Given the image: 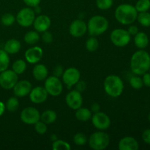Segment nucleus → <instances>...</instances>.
Returning <instances> with one entry per match:
<instances>
[{
  "label": "nucleus",
  "mask_w": 150,
  "mask_h": 150,
  "mask_svg": "<svg viewBox=\"0 0 150 150\" xmlns=\"http://www.w3.org/2000/svg\"><path fill=\"white\" fill-rule=\"evenodd\" d=\"M76 118L79 121L85 122L89 121L92 118V111L89 108L81 107V108L76 109Z\"/></svg>",
  "instance_id": "5701e85b"
},
{
  "label": "nucleus",
  "mask_w": 150,
  "mask_h": 150,
  "mask_svg": "<svg viewBox=\"0 0 150 150\" xmlns=\"http://www.w3.org/2000/svg\"><path fill=\"white\" fill-rule=\"evenodd\" d=\"M103 88L107 95L111 98H117L122 94L124 83L118 76L110 75L104 80Z\"/></svg>",
  "instance_id": "7ed1b4c3"
},
{
  "label": "nucleus",
  "mask_w": 150,
  "mask_h": 150,
  "mask_svg": "<svg viewBox=\"0 0 150 150\" xmlns=\"http://www.w3.org/2000/svg\"><path fill=\"white\" fill-rule=\"evenodd\" d=\"M138 11L135 6L130 4H122L115 10V18L122 25H130L137 19Z\"/></svg>",
  "instance_id": "f03ea898"
},
{
  "label": "nucleus",
  "mask_w": 150,
  "mask_h": 150,
  "mask_svg": "<svg viewBox=\"0 0 150 150\" xmlns=\"http://www.w3.org/2000/svg\"><path fill=\"white\" fill-rule=\"evenodd\" d=\"M57 114L53 110H45L40 114V120L45 124H52L57 120Z\"/></svg>",
  "instance_id": "b1692460"
},
{
  "label": "nucleus",
  "mask_w": 150,
  "mask_h": 150,
  "mask_svg": "<svg viewBox=\"0 0 150 150\" xmlns=\"http://www.w3.org/2000/svg\"><path fill=\"white\" fill-rule=\"evenodd\" d=\"M87 142V137L83 133H77L73 136V142L77 146H84Z\"/></svg>",
  "instance_id": "72a5a7b5"
},
{
  "label": "nucleus",
  "mask_w": 150,
  "mask_h": 150,
  "mask_svg": "<svg viewBox=\"0 0 150 150\" xmlns=\"http://www.w3.org/2000/svg\"><path fill=\"white\" fill-rule=\"evenodd\" d=\"M32 75L37 81L45 80L48 75V68L43 64H37L32 70Z\"/></svg>",
  "instance_id": "aec40b11"
},
{
  "label": "nucleus",
  "mask_w": 150,
  "mask_h": 150,
  "mask_svg": "<svg viewBox=\"0 0 150 150\" xmlns=\"http://www.w3.org/2000/svg\"><path fill=\"white\" fill-rule=\"evenodd\" d=\"M127 32H129V34H130L131 36H135V35L139 32V28L136 26H135V25H130V26H129L128 29H127Z\"/></svg>",
  "instance_id": "c03bdc74"
},
{
  "label": "nucleus",
  "mask_w": 150,
  "mask_h": 150,
  "mask_svg": "<svg viewBox=\"0 0 150 150\" xmlns=\"http://www.w3.org/2000/svg\"><path fill=\"white\" fill-rule=\"evenodd\" d=\"M16 21L22 27L32 26L35 19V13L32 7H24L18 11L16 15Z\"/></svg>",
  "instance_id": "0eeeda50"
},
{
  "label": "nucleus",
  "mask_w": 150,
  "mask_h": 150,
  "mask_svg": "<svg viewBox=\"0 0 150 150\" xmlns=\"http://www.w3.org/2000/svg\"><path fill=\"white\" fill-rule=\"evenodd\" d=\"M44 87L48 95L51 96H59L62 92L63 84L62 81L55 76H49L45 79Z\"/></svg>",
  "instance_id": "6e6552de"
},
{
  "label": "nucleus",
  "mask_w": 150,
  "mask_h": 150,
  "mask_svg": "<svg viewBox=\"0 0 150 150\" xmlns=\"http://www.w3.org/2000/svg\"><path fill=\"white\" fill-rule=\"evenodd\" d=\"M35 130L38 134H45L47 132V130H48V128H47V124H45V122H43L41 120H39V121L37 122L35 124Z\"/></svg>",
  "instance_id": "e433bc0d"
},
{
  "label": "nucleus",
  "mask_w": 150,
  "mask_h": 150,
  "mask_svg": "<svg viewBox=\"0 0 150 150\" xmlns=\"http://www.w3.org/2000/svg\"><path fill=\"white\" fill-rule=\"evenodd\" d=\"M91 111L93 113H97L100 111V105L97 103H94L92 105H91Z\"/></svg>",
  "instance_id": "a18cd8bd"
},
{
  "label": "nucleus",
  "mask_w": 150,
  "mask_h": 150,
  "mask_svg": "<svg viewBox=\"0 0 150 150\" xmlns=\"http://www.w3.org/2000/svg\"><path fill=\"white\" fill-rule=\"evenodd\" d=\"M20 119L25 124L35 125L37 122L40 120V113L34 107H26L21 112Z\"/></svg>",
  "instance_id": "9d476101"
},
{
  "label": "nucleus",
  "mask_w": 150,
  "mask_h": 150,
  "mask_svg": "<svg viewBox=\"0 0 150 150\" xmlns=\"http://www.w3.org/2000/svg\"><path fill=\"white\" fill-rule=\"evenodd\" d=\"M150 67V55L146 51L141 49L136 51L130 59V70L136 76H143Z\"/></svg>",
  "instance_id": "f257e3e1"
},
{
  "label": "nucleus",
  "mask_w": 150,
  "mask_h": 150,
  "mask_svg": "<svg viewBox=\"0 0 150 150\" xmlns=\"http://www.w3.org/2000/svg\"><path fill=\"white\" fill-rule=\"evenodd\" d=\"M12 70L18 75L22 74L26 70V62L23 59L16 60L12 65Z\"/></svg>",
  "instance_id": "bb28decb"
},
{
  "label": "nucleus",
  "mask_w": 150,
  "mask_h": 150,
  "mask_svg": "<svg viewBox=\"0 0 150 150\" xmlns=\"http://www.w3.org/2000/svg\"><path fill=\"white\" fill-rule=\"evenodd\" d=\"M134 43L139 49H144L149 44V38L147 35L143 32H139L134 38Z\"/></svg>",
  "instance_id": "4be33fe9"
},
{
  "label": "nucleus",
  "mask_w": 150,
  "mask_h": 150,
  "mask_svg": "<svg viewBox=\"0 0 150 150\" xmlns=\"http://www.w3.org/2000/svg\"><path fill=\"white\" fill-rule=\"evenodd\" d=\"M86 50L89 52H95L99 48V41L95 36H91L88 38L85 44Z\"/></svg>",
  "instance_id": "c85d7f7f"
},
{
  "label": "nucleus",
  "mask_w": 150,
  "mask_h": 150,
  "mask_svg": "<svg viewBox=\"0 0 150 150\" xmlns=\"http://www.w3.org/2000/svg\"><path fill=\"white\" fill-rule=\"evenodd\" d=\"M16 16L12 13H5L1 18V23L5 26H12L16 22Z\"/></svg>",
  "instance_id": "473e14b6"
},
{
  "label": "nucleus",
  "mask_w": 150,
  "mask_h": 150,
  "mask_svg": "<svg viewBox=\"0 0 150 150\" xmlns=\"http://www.w3.org/2000/svg\"><path fill=\"white\" fill-rule=\"evenodd\" d=\"M26 5L29 7H35L40 5L41 0H23Z\"/></svg>",
  "instance_id": "ea45409f"
},
{
  "label": "nucleus",
  "mask_w": 150,
  "mask_h": 150,
  "mask_svg": "<svg viewBox=\"0 0 150 150\" xmlns=\"http://www.w3.org/2000/svg\"><path fill=\"white\" fill-rule=\"evenodd\" d=\"M62 77V81L68 88L72 87L81 79V73L76 67H69L64 70Z\"/></svg>",
  "instance_id": "f8f14e48"
},
{
  "label": "nucleus",
  "mask_w": 150,
  "mask_h": 150,
  "mask_svg": "<svg viewBox=\"0 0 150 150\" xmlns=\"http://www.w3.org/2000/svg\"><path fill=\"white\" fill-rule=\"evenodd\" d=\"M63 72H64V69L62 65H57L54 69V76H57V77H60L62 76Z\"/></svg>",
  "instance_id": "79ce46f5"
},
{
  "label": "nucleus",
  "mask_w": 150,
  "mask_h": 150,
  "mask_svg": "<svg viewBox=\"0 0 150 150\" xmlns=\"http://www.w3.org/2000/svg\"><path fill=\"white\" fill-rule=\"evenodd\" d=\"M29 95V99L33 103L41 104L46 100L48 94L45 87L39 86L32 88Z\"/></svg>",
  "instance_id": "dca6fc26"
},
{
  "label": "nucleus",
  "mask_w": 150,
  "mask_h": 150,
  "mask_svg": "<svg viewBox=\"0 0 150 150\" xmlns=\"http://www.w3.org/2000/svg\"><path fill=\"white\" fill-rule=\"evenodd\" d=\"M148 120H149V121L150 122V113L149 114V115H148Z\"/></svg>",
  "instance_id": "8fccbe9b"
},
{
  "label": "nucleus",
  "mask_w": 150,
  "mask_h": 150,
  "mask_svg": "<svg viewBox=\"0 0 150 150\" xmlns=\"http://www.w3.org/2000/svg\"><path fill=\"white\" fill-rule=\"evenodd\" d=\"M52 149L54 150H70L71 146L67 142L57 139L53 142Z\"/></svg>",
  "instance_id": "7c9ffc66"
},
{
  "label": "nucleus",
  "mask_w": 150,
  "mask_h": 150,
  "mask_svg": "<svg viewBox=\"0 0 150 150\" xmlns=\"http://www.w3.org/2000/svg\"><path fill=\"white\" fill-rule=\"evenodd\" d=\"M91 120L94 127L99 130H105L111 126V119L103 112L94 113Z\"/></svg>",
  "instance_id": "9b49d317"
},
{
  "label": "nucleus",
  "mask_w": 150,
  "mask_h": 150,
  "mask_svg": "<svg viewBox=\"0 0 150 150\" xmlns=\"http://www.w3.org/2000/svg\"><path fill=\"white\" fill-rule=\"evenodd\" d=\"M34 26L35 31L39 33L48 31L51 25V20L48 16L45 15H40L38 17H35L34 23L32 24Z\"/></svg>",
  "instance_id": "a211bd4d"
},
{
  "label": "nucleus",
  "mask_w": 150,
  "mask_h": 150,
  "mask_svg": "<svg viewBox=\"0 0 150 150\" xmlns=\"http://www.w3.org/2000/svg\"><path fill=\"white\" fill-rule=\"evenodd\" d=\"M142 139L145 143L150 145V129H146L143 132Z\"/></svg>",
  "instance_id": "a19ab883"
},
{
  "label": "nucleus",
  "mask_w": 150,
  "mask_h": 150,
  "mask_svg": "<svg viewBox=\"0 0 150 150\" xmlns=\"http://www.w3.org/2000/svg\"><path fill=\"white\" fill-rule=\"evenodd\" d=\"M65 102L67 106L73 110L81 108L83 104V98L81 93L77 90H72L67 94L65 97Z\"/></svg>",
  "instance_id": "ddd939ff"
},
{
  "label": "nucleus",
  "mask_w": 150,
  "mask_h": 150,
  "mask_svg": "<svg viewBox=\"0 0 150 150\" xmlns=\"http://www.w3.org/2000/svg\"><path fill=\"white\" fill-rule=\"evenodd\" d=\"M5 104L3 102H1V101H0V117H1V115H3V114H4V111H5Z\"/></svg>",
  "instance_id": "49530a36"
},
{
  "label": "nucleus",
  "mask_w": 150,
  "mask_h": 150,
  "mask_svg": "<svg viewBox=\"0 0 150 150\" xmlns=\"http://www.w3.org/2000/svg\"><path fill=\"white\" fill-rule=\"evenodd\" d=\"M108 28V21L103 16H92L87 23V32L91 36H99L106 32Z\"/></svg>",
  "instance_id": "20e7f679"
},
{
  "label": "nucleus",
  "mask_w": 150,
  "mask_h": 150,
  "mask_svg": "<svg viewBox=\"0 0 150 150\" xmlns=\"http://www.w3.org/2000/svg\"><path fill=\"white\" fill-rule=\"evenodd\" d=\"M18 81V75L13 70H7L0 73V86L4 89H11Z\"/></svg>",
  "instance_id": "1a4fd4ad"
},
{
  "label": "nucleus",
  "mask_w": 150,
  "mask_h": 150,
  "mask_svg": "<svg viewBox=\"0 0 150 150\" xmlns=\"http://www.w3.org/2000/svg\"><path fill=\"white\" fill-rule=\"evenodd\" d=\"M130 86H131V87L135 89H142V86H144L142 79L137 76H133V77L130 79Z\"/></svg>",
  "instance_id": "c9c22d12"
},
{
  "label": "nucleus",
  "mask_w": 150,
  "mask_h": 150,
  "mask_svg": "<svg viewBox=\"0 0 150 150\" xmlns=\"http://www.w3.org/2000/svg\"><path fill=\"white\" fill-rule=\"evenodd\" d=\"M69 32L73 38H81L87 32V24L81 19L75 20L70 24Z\"/></svg>",
  "instance_id": "4468645a"
},
{
  "label": "nucleus",
  "mask_w": 150,
  "mask_h": 150,
  "mask_svg": "<svg viewBox=\"0 0 150 150\" xmlns=\"http://www.w3.org/2000/svg\"><path fill=\"white\" fill-rule=\"evenodd\" d=\"M138 13L147 12L150 9V0H139L135 5Z\"/></svg>",
  "instance_id": "2f4dec72"
},
{
  "label": "nucleus",
  "mask_w": 150,
  "mask_h": 150,
  "mask_svg": "<svg viewBox=\"0 0 150 150\" xmlns=\"http://www.w3.org/2000/svg\"><path fill=\"white\" fill-rule=\"evenodd\" d=\"M149 72H150V67H149Z\"/></svg>",
  "instance_id": "3c124183"
},
{
  "label": "nucleus",
  "mask_w": 150,
  "mask_h": 150,
  "mask_svg": "<svg viewBox=\"0 0 150 150\" xmlns=\"http://www.w3.org/2000/svg\"><path fill=\"white\" fill-rule=\"evenodd\" d=\"M34 8H35L34 11H35V14H36V13H40L41 12V9H40V7H39V5L37 6V7H34Z\"/></svg>",
  "instance_id": "de8ad7c7"
},
{
  "label": "nucleus",
  "mask_w": 150,
  "mask_h": 150,
  "mask_svg": "<svg viewBox=\"0 0 150 150\" xmlns=\"http://www.w3.org/2000/svg\"><path fill=\"white\" fill-rule=\"evenodd\" d=\"M40 38L39 32L37 31H29L25 34L23 40L29 45H35L40 40Z\"/></svg>",
  "instance_id": "393cba45"
},
{
  "label": "nucleus",
  "mask_w": 150,
  "mask_h": 150,
  "mask_svg": "<svg viewBox=\"0 0 150 150\" xmlns=\"http://www.w3.org/2000/svg\"><path fill=\"white\" fill-rule=\"evenodd\" d=\"M10 64V57L4 50H0V73L7 70Z\"/></svg>",
  "instance_id": "a878e982"
},
{
  "label": "nucleus",
  "mask_w": 150,
  "mask_h": 150,
  "mask_svg": "<svg viewBox=\"0 0 150 150\" xmlns=\"http://www.w3.org/2000/svg\"><path fill=\"white\" fill-rule=\"evenodd\" d=\"M143 83L144 86L150 87V73H146L143 75Z\"/></svg>",
  "instance_id": "37998d69"
},
{
  "label": "nucleus",
  "mask_w": 150,
  "mask_h": 150,
  "mask_svg": "<svg viewBox=\"0 0 150 150\" xmlns=\"http://www.w3.org/2000/svg\"><path fill=\"white\" fill-rule=\"evenodd\" d=\"M57 139H58V137H57V136L56 134H52L51 136V140H52L53 142L57 140Z\"/></svg>",
  "instance_id": "09e8293b"
},
{
  "label": "nucleus",
  "mask_w": 150,
  "mask_h": 150,
  "mask_svg": "<svg viewBox=\"0 0 150 150\" xmlns=\"http://www.w3.org/2000/svg\"><path fill=\"white\" fill-rule=\"evenodd\" d=\"M142 26L144 27H149L150 26V13L147 12H143V13H138L137 19Z\"/></svg>",
  "instance_id": "c756f323"
},
{
  "label": "nucleus",
  "mask_w": 150,
  "mask_h": 150,
  "mask_svg": "<svg viewBox=\"0 0 150 150\" xmlns=\"http://www.w3.org/2000/svg\"><path fill=\"white\" fill-rule=\"evenodd\" d=\"M118 148L120 150H138L139 149V144L135 138L125 136L119 142Z\"/></svg>",
  "instance_id": "6ab92c4d"
},
{
  "label": "nucleus",
  "mask_w": 150,
  "mask_h": 150,
  "mask_svg": "<svg viewBox=\"0 0 150 150\" xmlns=\"http://www.w3.org/2000/svg\"><path fill=\"white\" fill-rule=\"evenodd\" d=\"M43 56V50L40 46H33L26 51L24 54L26 61L32 64H38Z\"/></svg>",
  "instance_id": "2eb2a0df"
},
{
  "label": "nucleus",
  "mask_w": 150,
  "mask_h": 150,
  "mask_svg": "<svg viewBox=\"0 0 150 150\" xmlns=\"http://www.w3.org/2000/svg\"><path fill=\"white\" fill-rule=\"evenodd\" d=\"M110 39L111 42L115 46L122 48L127 46L130 42L131 35L126 29H116L111 32L110 35Z\"/></svg>",
  "instance_id": "423d86ee"
},
{
  "label": "nucleus",
  "mask_w": 150,
  "mask_h": 150,
  "mask_svg": "<svg viewBox=\"0 0 150 150\" xmlns=\"http://www.w3.org/2000/svg\"><path fill=\"white\" fill-rule=\"evenodd\" d=\"M89 146L94 150H103L108 146L110 144V137L108 133L103 130L95 132L88 139Z\"/></svg>",
  "instance_id": "39448f33"
},
{
  "label": "nucleus",
  "mask_w": 150,
  "mask_h": 150,
  "mask_svg": "<svg viewBox=\"0 0 150 150\" xmlns=\"http://www.w3.org/2000/svg\"><path fill=\"white\" fill-rule=\"evenodd\" d=\"M114 0H96V6L101 10H107L111 8Z\"/></svg>",
  "instance_id": "f704fd0d"
},
{
  "label": "nucleus",
  "mask_w": 150,
  "mask_h": 150,
  "mask_svg": "<svg viewBox=\"0 0 150 150\" xmlns=\"http://www.w3.org/2000/svg\"><path fill=\"white\" fill-rule=\"evenodd\" d=\"M32 89V85L29 81H18L17 83L13 88V93L17 98H23L30 93Z\"/></svg>",
  "instance_id": "f3484780"
},
{
  "label": "nucleus",
  "mask_w": 150,
  "mask_h": 150,
  "mask_svg": "<svg viewBox=\"0 0 150 150\" xmlns=\"http://www.w3.org/2000/svg\"><path fill=\"white\" fill-rule=\"evenodd\" d=\"M41 38H42V40L43 41V42H45V43H51L53 41L52 34L50 32H48V31H45V32H42Z\"/></svg>",
  "instance_id": "4c0bfd02"
},
{
  "label": "nucleus",
  "mask_w": 150,
  "mask_h": 150,
  "mask_svg": "<svg viewBox=\"0 0 150 150\" xmlns=\"http://www.w3.org/2000/svg\"><path fill=\"white\" fill-rule=\"evenodd\" d=\"M86 83L84 81H82V80H79L77 83H76V90H77L78 92H84L85 90L86 89Z\"/></svg>",
  "instance_id": "58836bf2"
},
{
  "label": "nucleus",
  "mask_w": 150,
  "mask_h": 150,
  "mask_svg": "<svg viewBox=\"0 0 150 150\" xmlns=\"http://www.w3.org/2000/svg\"><path fill=\"white\" fill-rule=\"evenodd\" d=\"M21 48V44L18 40L10 39L5 42L4 50L8 54H15L19 52Z\"/></svg>",
  "instance_id": "412c9836"
},
{
  "label": "nucleus",
  "mask_w": 150,
  "mask_h": 150,
  "mask_svg": "<svg viewBox=\"0 0 150 150\" xmlns=\"http://www.w3.org/2000/svg\"><path fill=\"white\" fill-rule=\"evenodd\" d=\"M6 109L10 112H14L19 108V100L16 96L11 97L7 100L5 103Z\"/></svg>",
  "instance_id": "cd10ccee"
}]
</instances>
